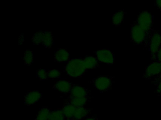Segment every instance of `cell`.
<instances>
[{
    "label": "cell",
    "instance_id": "cell-1",
    "mask_svg": "<svg viewBox=\"0 0 161 120\" xmlns=\"http://www.w3.org/2000/svg\"><path fill=\"white\" fill-rule=\"evenodd\" d=\"M152 34L143 30L135 21L130 24V42L135 45H143L149 50Z\"/></svg>",
    "mask_w": 161,
    "mask_h": 120
},
{
    "label": "cell",
    "instance_id": "cell-2",
    "mask_svg": "<svg viewBox=\"0 0 161 120\" xmlns=\"http://www.w3.org/2000/svg\"><path fill=\"white\" fill-rule=\"evenodd\" d=\"M86 69L83 61L80 58H73L69 61L65 67L67 74L72 78H79L82 76Z\"/></svg>",
    "mask_w": 161,
    "mask_h": 120
},
{
    "label": "cell",
    "instance_id": "cell-3",
    "mask_svg": "<svg viewBox=\"0 0 161 120\" xmlns=\"http://www.w3.org/2000/svg\"><path fill=\"white\" fill-rule=\"evenodd\" d=\"M135 21L147 32H152L153 29L152 26L153 23V16L147 11H144L140 13Z\"/></svg>",
    "mask_w": 161,
    "mask_h": 120
},
{
    "label": "cell",
    "instance_id": "cell-4",
    "mask_svg": "<svg viewBox=\"0 0 161 120\" xmlns=\"http://www.w3.org/2000/svg\"><path fill=\"white\" fill-rule=\"evenodd\" d=\"M114 78L109 76L98 77L93 81L94 87L100 92H106L112 88Z\"/></svg>",
    "mask_w": 161,
    "mask_h": 120
},
{
    "label": "cell",
    "instance_id": "cell-5",
    "mask_svg": "<svg viewBox=\"0 0 161 120\" xmlns=\"http://www.w3.org/2000/svg\"><path fill=\"white\" fill-rule=\"evenodd\" d=\"M161 46V34L158 31L153 29L152 34L149 50L151 54V59L153 61V62L156 61V54Z\"/></svg>",
    "mask_w": 161,
    "mask_h": 120
},
{
    "label": "cell",
    "instance_id": "cell-6",
    "mask_svg": "<svg viewBox=\"0 0 161 120\" xmlns=\"http://www.w3.org/2000/svg\"><path fill=\"white\" fill-rule=\"evenodd\" d=\"M98 61L100 62L112 65L114 63L115 55L109 49H101L96 52Z\"/></svg>",
    "mask_w": 161,
    "mask_h": 120
},
{
    "label": "cell",
    "instance_id": "cell-7",
    "mask_svg": "<svg viewBox=\"0 0 161 120\" xmlns=\"http://www.w3.org/2000/svg\"><path fill=\"white\" fill-rule=\"evenodd\" d=\"M161 73V63L153 61L145 68L143 78L146 80L152 79Z\"/></svg>",
    "mask_w": 161,
    "mask_h": 120
},
{
    "label": "cell",
    "instance_id": "cell-8",
    "mask_svg": "<svg viewBox=\"0 0 161 120\" xmlns=\"http://www.w3.org/2000/svg\"><path fill=\"white\" fill-rule=\"evenodd\" d=\"M42 98V93L39 91H30L25 95L24 103L28 106L34 105L41 99Z\"/></svg>",
    "mask_w": 161,
    "mask_h": 120
},
{
    "label": "cell",
    "instance_id": "cell-9",
    "mask_svg": "<svg viewBox=\"0 0 161 120\" xmlns=\"http://www.w3.org/2000/svg\"><path fill=\"white\" fill-rule=\"evenodd\" d=\"M73 85L69 82L61 80L55 83L53 88L62 93H70Z\"/></svg>",
    "mask_w": 161,
    "mask_h": 120
},
{
    "label": "cell",
    "instance_id": "cell-10",
    "mask_svg": "<svg viewBox=\"0 0 161 120\" xmlns=\"http://www.w3.org/2000/svg\"><path fill=\"white\" fill-rule=\"evenodd\" d=\"M88 95L89 92L87 89L75 85L72 86L69 97L72 98L88 97Z\"/></svg>",
    "mask_w": 161,
    "mask_h": 120
},
{
    "label": "cell",
    "instance_id": "cell-11",
    "mask_svg": "<svg viewBox=\"0 0 161 120\" xmlns=\"http://www.w3.org/2000/svg\"><path fill=\"white\" fill-rule=\"evenodd\" d=\"M91 110L84 107H76L72 120H82L87 117Z\"/></svg>",
    "mask_w": 161,
    "mask_h": 120
},
{
    "label": "cell",
    "instance_id": "cell-12",
    "mask_svg": "<svg viewBox=\"0 0 161 120\" xmlns=\"http://www.w3.org/2000/svg\"><path fill=\"white\" fill-rule=\"evenodd\" d=\"M69 52L65 48L58 49L54 54L55 61L59 63L67 62L69 59Z\"/></svg>",
    "mask_w": 161,
    "mask_h": 120
},
{
    "label": "cell",
    "instance_id": "cell-13",
    "mask_svg": "<svg viewBox=\"0 0 161 120\" xmlns=\"http://www.w3.org/2000/svg\"><path fill=\"white\" fill-rule=\"evenodd\" d=\"M76 108L75 106L68 102L64 105L61 109L64 113L65 120H72Z\"/></svg>",
    "mask_w": 161,
    "mask_h": 120
},
{
    "label": "cell",
    "instance_id": "cell-14",
    "mask_svg": "<svg viewBox=\"0 0 161 120\" xmlns=\"http://www.w3.org/2000/svg\"><path fill=\"white\" fill-rule=\"evenodd\" d=\"M124 9L119 10L113 14L112 16V25L116 27H120L124 21V17L126 14Z\"/></svg>",
    "mask_w": 161,
    "mask_h": 120
},
{
    "label": "cell",
    "instance_id": "cell-15",
    "mask_svg": "<svg viewBox=\"0 0 161 120\" xmlns=\"http://www.w3.org/2000/svg\"><path fill=\"white\" fill-rule=\"evenodd\" d=\"M86 69H94L99 67L98 60L93 56H86L83 60Z\"/></svg>",
    "mask_w": 161,
    "mask_h": 120
},
{
    "label": "cell",
    "instance_id": "cell-16",
    "mask_svg": "<svg viewBox=\"0 0 161 120\" xmlns=\"http://www.w3.org/2000/svg\"><path fill=\"white\" fill-rule=\"evenodd\" d=\"M88 101V97L72 98L69 97L66 102L70 103L76 107H83Z\"/></svg>",
    "mask_w": 161,
    "mask_h": 120
},
{
    "label": "cell",
    "instance_id": "cell-17",
    "mask_svg": "<svg viewBox=\"0 0 161 120\" xmlns=\"http://www.w3.org/2000/svg\"><path fill=\"white\" fill-rule=\"evenodd\" d=\"M53 43V38L51 32L49 31L43 32L42 33V43L46 48H50Z\"/></svg>",
    "mask_w": 161,
    "mask_h": 120
},
{
    "label": "cell",
    "instance_id": "cell-18",
    "mask_svg": "<svg viewBox=\"0 0 161 120\" xmlns=\"http://www.w3.org/2000/svg\"><path fill=\"white\" fill-rule=\"evenodd\" d=\"M50 112V109L48 107L41 108L37 113L35 120H48Z\"/></svg>",
    "mask_w": 161,
    "mask_h": 120
},
{
    "label": "cell",
    "instance_id": "cell-19",
    "mask_svg": "<svg viewBox=\"0 0 161 120\" xmlns=\"http://www.w3.org/2000/svg\"><path fill=\"white\" fill-rule=\"evenodd\" d=\"M48 120H65L63 111L58 109L51 111Z\"/></svg>",
    "mask_w": 161,
    "mask_h": 120
},
{
    "label": "cell",
    "instance_id": "cell-20",
    "mask_svg": "<svg viewBox=\"0 0 161 120\" xmlns=\"http://www.w3.org/2000/svg\"><path fill=\"white\" fill-rule=\"evenodd\" d=\"M23 60L25 64H31L33 62V52L31 50H27L24 53Z\"/></svg>",
    "mask_w": 161,
    "mask_h": 120
},
{
    "label": "cell",
    "instance_id": "cell-21",
    "mask_svg": "<svg viewBox=\"0 0 161 120\" xmlns=\"http://www.w3.org/2000/svg\"><path fill=\"white\" fill-rule=\"evenodd\" d=\"M42 33L43 32H38L35 33L33 36L32 40L35 45H40L42 43Z\"/></svg>",
    "mask_w": 161,
    "mask_h": 120
},
{
    "label": "cell",
    "instance_id": "cell-22",
    "mask_svg": "<svg viewBox=\"0 0 161 120\" xmlns=\"http://www.w3.org/2000/svg\"><path fill=\"white\" fill-rule=\"evenodd\" d=\"M48 77L51 78H56L61 76V72L58 69H51L47 72Z\"/></svg>",
    "mask_w": 161,
    "mask_h": 120
},
{
    "label": "cell",
    "instance_id": "cell-23",
    "mask_svg": "<svg viewBox=\"0 0 161 120\" xmlns=\"http://www.w3.org/2000/svg\"><path fill=\"white\" fill-rule=\"evenodd\" d=\"M37 77L41 80H45L48 78L47 72L44 69H40L37 71Z\"/></svg>",
    "mask_w": 161,
    "mask_h": 120
},
{
    "label": "cell",
    "instance_id": "cell-24",
    "mask_svg": "<svg viewBox=\"0 0 161 120\" xmlns=\"http://www.w3.org/2000/svg\"><path fill=\"white\" fill-rule=\"evenodd\" d=\"M154 85L156 87V92L157 95L159 96H161V81L155 82L153 83Z\"/></svg>",
    "mask_w": 161,
    "mask_h": 120
},
{
    "label": "cell",
    "instance_id": "cell-25",
    "mask_svg": "<svg viewBox=\"0 0 161 120\" xmlns=\"http://www.w3.org/2000/svg\"><path fill=\"white\" fill-rule=\"evenodd\" d=\"M155 61L161 63V46L157 51V54H156V61Z\"/></svg>",
    "mask_w": 161,
    "mask_h": 120
},
{
    "label": "cell",
    "instance_id": "cell-26",
    "mask_svg": "<svg viewBox=\"0 0 161 120\" xmlns=\"http://www.w3.org/2000/svg\"><path fill=\"white\" fill-rule=\"evenodd\" d=\"M160 81H161V73L159 74V75H157V76L153 77L152 78V82L154 83Z\"/></svg>",
    "mask_w": 161,
    "mask_h": 120
},
{
    "label": "cell",
    "instance_id": "cell-27",
    "mask_svg": "<svg viewBox=\"0 0 161 120\" xmlns=\"http://www.w3.org/2000/svg\"><path fill=\"white\" fill-rule=\"evenodd\" d=\"M154 5L160 10H161V0H155L154 1Z\"/></svg>",
    "mask_w": 161,
    "mask_h": 120
},
{
    "label": "cell",
    "instance_id": "cell-28",
    "mask_svg": "<svg viewBox=\"0 0 161 120\" xmlns=\"http://www.w3.org/2000/svg\"><path fill=\"white\" fill-rule=\"evenodd\" d=\"M24 36L22 34L20 35L19 36V45H21V44L24 42Z\"/></svg>",
    "mask_w": 161,
    "mask_h": 120
},
{
    "label": "cell",
    "instance_id": "cell-29",
    "mask_svg": "<svg viewBox=\"0 0 161 120\" xmlns=\"http://www.w3.org/2000/svg\"><path fill=\"white\" fill-rule=\"evenodd\" d=\"M84 120H98V119L94 116H90V117H86Z\"/></svg>",
    "mask_w": 161,
    "mask_h": 120
}]
</instances>
